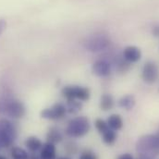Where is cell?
Returning <instances> with one entry per match:
<instances>
[{
    "label": "cell",
    "instance_id": "cell-1",
    "mask_svg": "<svg viewBox=\"0 0 159 159\" xmlns=\"http://www.w3.org/2000/svg\"><path fill=\"white\" fill-rule=\"evenodd\" d=\"M137 152L143 159H153L159 155V135H145L137 142Z\"/></svg>",
    "mask_w": 159,
    "mask_h": 159
},
{
    "label": "cell",
    "instance_id": "cell-2",
    "mask_svg": "<svg viewBox=\"0 0 159 159\" xmlns=\"http://www.w3.org/2000/svg\"><path fill=\"white\" fill-rule=\"evenodd\" d=\"M111 44V40L108 35L99 33L92 34L82 41V46L85 50L92 53H98L107 50Z\"/></svg>",
    "mask_w": 159,
    "mask_h": 159
},
{
    "label": "cell",
    "instance_id": "cell-3",
    "mask_svg": "<svg viewBox=\"0 0 159 159\" xmlns=\"http://www.w3.org/2000/svg\"><path fill=\"white\" fill-rule=\"evenodd\" d=\"M26 113L22 102L14 98H4L0 100V114L12 119H21Z\"/></svg>",
    "mask_w": 159,
    "mask_h": 159
},
{
    "label": "cell",
    "instance_id": "cell-4",
    "mask_svg": "<svg viewBox=\"0 0 159 159\" xmlns=\"http://www.w3.org/2000/svg\"><path fill=\"white\" fill-rule=\"evenodd\" d=\"M91 128L90 120L84 116L70 119L66 128V134L70 138H80L86 135Z\"/></svg>",
    "mask_w": 159,
    "mask_h": 159
},
{
    "label": "cell",
    "instance_id": "cell-5",
    "mask_svg": "<svg viewBox=\"0 0 159 159\" xmlns=\"http://www.w3.org/2000/svg\"><path fill=\"white\" fill-rule=\"evenodd\" d=\"M17 138V130L13 123L7 119H0V150L10 146Z\"/></svg>",
    "mask_w": 159,
    "mask_h": 159
},
{
    "label": "cell",
    "instance_id": "cell-6",
    "mask_svg": "<svg viewBox=\"0 0 159 159\" xmlns=\"http://www.w3.org/2000/svg\"><path fill=\"white\" fill-rule=\"evenodd\" d=\"M61 94L67 101L79 100L80 102H86L90 99V89L80 85H67L61 90Z\"/></svg>",
    "mask_w": 159,
    "mask_h": 159
},
{
    "label": "cell",
    "instance_id": "cell-7",
    "mask_svg": "<svg viewBox=\"0 0 159 159\" xmlns=\"http://www.w3.org/2000/svg\"><path fill=\"white\" fill-rule=\"evenodd\" d=\"M67 114L66 106L62 103H57L41 112V117L48 120H58L63 119Z\"/></svg>",
    "mask_w": 159,
    "mask_h": 159
},
{
    "label": "cell",
    "instance_id": "cell-8",
    "mask_svg": "<svg viewBox=\"0 0 159 159\" xmlns=\"http://www.w3.org/2000/svg\"><path fill=\"white\" fill-rule=\"evenodd\" d=\"M159 77V69L157 65L153 61L146 62L142 70V78L144 82L153 84Z\"/></svg>",
    "mask_w": 159,
    "mask_h": 159
},
{
    "label": "cell",
    "instance_id": "cell-9",
    "mask_svg": "<svg viewBox=\"0 0 159 159\" xmlns=\"http://www.w3.org/2000/svg\"><path fill=\"white\" fill-rule=\"evenodd\" d=\"M93 73L100 78L108 77L112 71V65L107 59H98L92 65Z\"/></svg>",
    "mask_w": 159,
    "mask_h": 159
},
{
    "label": "cell",
    "instance_id": "cell-10",
    "mask_svg": "<svg viewBox=\"0 0 159 159\" xmlns=\"http://www.w3.org/2000/svg\"><path fill=\"white\" fill-rule=\"evenodd\" d=\"M122 57L126 61H128L130 64L136 63L141 59L142 52H141L140 48H138L137 46L129 45V46H127L126 48H124V50L122 52Z\"/></svg>",
    "mask_w": 159,
    "mask_h": 159
},
{
    "label": "cell",
    "instance_id": "cell-11",
    "mask_svg": "<svg viewBox=\"0 0 159 159\" xmlns=\"http://www.w3.org/2000/svg\"><path fill=\"white\" fill-rule=\"evenodd\" d=\"M57 150L54 143L46 142L44 144H43V147L40 152V157L41 159H56Z\"/></svg>",
    "mask_w": 159,
    "mask_h": 159
},
{
    "label": "cell",
    "instance_id": "cell-12",
    "mask_svg": "<svg viewBox=\"0 0 159 159\" xmlns=\"http://www.w3.org/2000/svg\"><path fill=\"white\" fill-rule=\"evenodd\" d=\"M62 140H63V135L57 128L52 127L49 129V130L46 133V142L56 144L60 143Z\"/></svg>",
    "mask_w": 159,
    "mask_h": 159
},
{
    "label": "cell",
    "instance_id": "cell-13",
    "mask_svg": "<svg viewBox=\"0 0 159 159\" xmlns=\"http://www.w3.org/2000/svg\"><path fill=\"white\" fill-rule=\"evenodd\" d=\"M25 146L26 148L32 152V153H36L37 151H39L43 147V143L41 142L39 138L35 137V136H31L29 138L26 139L25 141Z\"/></svg>",
    "mask_w": 159,
    "mask_h": 159
},
{
    "label": "cell",
    "instance_id": "cell-14",
    "mask_svg": "<svg viewBox=\"0 0 159 159\" xmlns=\"http://www.w3.org/2000/svg\"><path fill=\"white\" fill-rule=\"evenodd\" d=\"M100 108L103 111H109L115 106V100L109 93H104L100 98Z\"/></svg>",
    "mask_w": 159,
    "mask_h": 159
},
{
    "label": "cell",
    "instance_id": "cell-15",
    "mask_svg": "<svg viewBox=\"0 0 159 159\" xmlns=\"http://www.w3.org/2000/svg\"><path fill=\"white\" fill-rule=\"evenodd\" d=\"M136 104L135 97L132 94H126L123 95L119 100V107L126 109V110H131Z\"/></svg>",
    "mask_w": 159,
    "mask_h": 159
},
{
    "label": "cell",
    "instance_id": "cell-16",
    "mask_svg": "<svg viewBox=\"0 0 159 159\" xmlns=\"http://www.w3.org/2000/svg\"><path fill=\"white\" fill-rule=\"evenodd\" d=\"M107 122L108 127L115 131L119 130L123 127V119L118 114L110 115L107 120Z\"/></svg>",
    "mask_w": 159,
    "mask_h": 159
},
{
    "label": "cell",
    "instance_id": "cell-17",
    "mask_svg": "<svg viewBox=\"0 0 159 159\" xmlns=\"http://www.w3.org/2000/svg\"><path fill=\"white\" fill-rule=\"evenodd\" d=\"M67 113L75 115L79 113L82 108V102L79 100H71V101H67Z\"/></svg>",
    "mask_w": 159,
    "mask_h": 159
},
{
    "label": "cell",
    "instance_id": "cell-18",
    "mask_svg": "<svg viewBox=\"0 0 159 159\" xmlns=\"http://www.w3.org/2000/svg\"><path fill=\"white\" fill-rule=\"evenodd\" d=\"M102 135V140L106 144L111 145L113 144L117 140V132L111 129H108L107 131H105Z\"/></svg>",
    "mask_w": 159,
    "mask_h": 159
},
{
    "label": "cell",
    "instance_id": "cell-19",
    "mask_svg": "<svg viewBox=\"0 0 159 159\" xmlns=\"http://www.w3.org/2000/svg\"><path fill=\"white\" fill-rule=\"evenodd\" d=\"M11 157L13 159H29L28 153L20 147H13L11 150Z\"/></svg>",
    "mask_w": 159,
    "mask_h": 159
},
{
    "label": "cell",
    "instance_id": "cell-20",
    "mask_svg": "<svg viewBox=\"0 0 159 159\" xmlns=\"http://www.w3.org/2000/svg\"><path fill=\"white\" fill-rule=\"evenodd\" d=\"M94 126H95L96 129L98 130V132H99L100 134H103L105 131H107L108 129H110V128L108 127V125H107V122L105 121L104 119H97L95 120Z\"/></svg>",
    "mask_w": 159,
    "mask_h": 159
},
{
    "label": "cell",
    "instance_id": "cell-21",
    "mask_svg": "<svg viewBox=\"0 0 159 159\" xmlns=\"http://www.w3.org/2000/svg\"><path fill=\"white\" fill-rule=\"evenodd\" d=\"M79 159H98V158H97L96 155H95L93 152H92V151H90V150H87V151H84V152H82V153L80 154Z\"/></svg>",
    "mask_w": 159,
    "mask_h": 159
},
{
    "label": "cell",
    "instance_id": "cell-22",
    "mask_svg": "<svg viewBox=\"0 0 159 159\" xmlns=\"http://www.w3.org/2000/svg\"><path fill=\"white\" fill-rule=\"evenodd\" d=\"M65 150L68 152V154H70V155H74V154L77 152L78 148H77L76 143H68L67 145L65 146Z\"/></svg>",
    "mask_w": 159,
    "mask_h": 159
},
{
    "label": "cell",
    "instance_id": "cell-23",
    "mask_svg": "<svg viewBox=\"0 0 159 159\" xmlns=\"http://www.w3.org/2000/svg\"><path fill=\"white\" fill-rule=\"evenodd\" d=\"M152 34L155 37H159V24L156 25L152 29Z\"/></svg>",
    "mask_w": 159,
    "mask_h": 159
},
{
    "label": "cell",
    "instance_id": "cell-24",
    "mask_svg": "<svg viewBox=\"0 0 159 159\" xmlns=\"http://www.w3.org/2000/svg\"><path fill=\"white\" fill-rule=\"evenodd\" d=\"M6 25H7V23H6V20H0V34L4 32V30L6 29Z\"/></svg>",
    "mask_w": 159,
    "mask_h": 159
},
{
    "label": "cell",
    "instance_id": "cell-25",
    "mask_svg": "<svg viewBox=\"0 0 159 159\" xmlns=\"http://www.w3.org/2000/svg\"><path fill=\"white\" fill-rule=\"evenodd\" d=\"M118 159H133V157L129 154H123V155L119 156Z\"/></svg>",
    "mask_w": 159,
    "mask_h": 159
},
{
    "label": "cell",
    "instance_id": "cell-26",
    "mask_svg": "<svg viewBox=\"0 0 159 159\" xmlns=\"http://www.w3.org/2000/svg\"><path fill=\"white\" fill-rule=\"evenodd\" d=\"M29 159H41V157H37V156H35V155H33V156L29 157Z\"/></svg>",
    "mask_w": 159,
    "mask_h": 159
},
{
    "label": "cell",
    "instance_id": "cell-27",
    "mask_svg": "<svg viewBox=\"0 0 159 159\" xmlns=\"http://www.w3.org/2000/svg\"><path fill=\"white\" fill-rule=\"evenodd\" d=\"M58 159H70V157H59Z\"/></svg>",
    "mask_w": 159,
    "mask_h": 159
},
{
    "label": "cell",
    "instance_id": "cell-28",
    "mask_svg": "<svg viewBox=\"0 0 159 159\" xmlns=\"http://www.w3.org/2000/svg\"><path fill=\"white\" fill-rule=\"evenodd\" d=\"M0 159H7L5 157H3V156H0Z\"/></svg>",
    "mask_w": 159,
    "mask_h": 159
}]
</instances>
